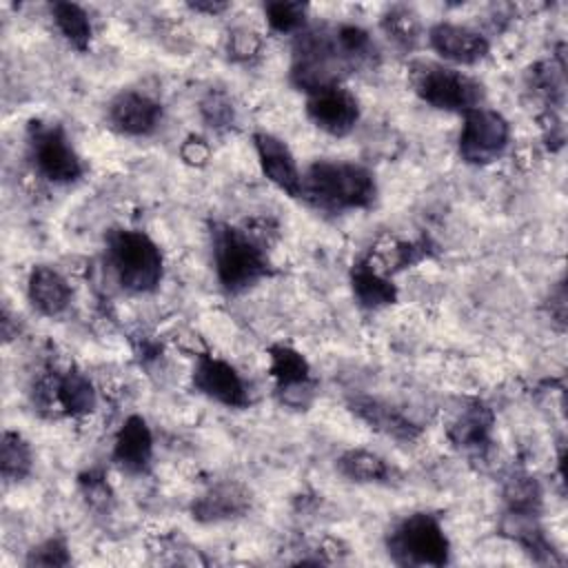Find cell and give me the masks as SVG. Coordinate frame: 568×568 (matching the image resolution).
I'll use <instances>...</instances> for the list:
<instances>
[{"label": "cell", "mask_w": 568, "mask_h": 568, "mask_svg": "<svg viewBox=\"0 0 568 568\" xmlns=\"http://www.w3.org/2000/svg\"><path fill=\"white\" fill-rule=\"evenodd\" d=\"M300 197L326 213L368 209L377 197L373 173L355 162L315 160L302 173Z\"/></svg>", "instance_id": "cell-2"}, {"label": "cell", "mask_w": 568, "mask_h": 568, "mask_svg": "<svg viewBox=\"0 0 568 568\" xmlns=\"http://www.w3.org/2000/svg\"><path fill=\"white\" fill-rule=\"evenodd\" d=\"M251 510V493L237 481H220L197 495L191 504V517L200 524H220L240 519Z\"/></svg>", "instance_id": "cell-15"}, {"label": "cell", "mask_w": 568, "mask_h": 568, "mask_svg": "<svg viewBox=\"0 0 568 568\" xmlns=\"http://www.w3.org/2000/svg\"><path fill=\"white\" fill-rule=\"evenodd\" d=\"M268 375L275 379L280 399L286 406L306 408L315 395V379L306 357L286 344H273L268 346Z\"/></svg>", "instance_id": "cell-10"}, {"label": "cell", "mask_w": 568, "mask_h": 568, "mask_svg": "<svg viewBox=\"0 0 568 568\" xmlns=\"http://www.w3.org/2000/svg\"><path fill=\"white\" fill-rule=\"evenodd\" d=\"M260 49H262V38L257 31L248 27H240L229 33V53L233 60L248 62L255 55H260Z\"/></svg>", "instance_id": "cell-30"}, {"label": "cell", "mask_w": 568, "mask_h": 568, "mask_svg": "<svg viewBox=\"0 0 568 568\" xmlns=\"http://www.w3.org/2000/svg\"><path fill=\"white\" fill-rule=\"evenodd\" d=\"M162 104L140 91H120L106 106L109 126L129 138L151 135L162 122Z\"/></svg>", "instance_id": "cell-12"}, {"label": "cell", "mask_w": 568, "mask_h": 568, "mask_svg": "<svg viewBox=\"0 0 568 568\" xmlns=\"http://www.w3.org/2000/svg\"><path fill=\"white\" fill-rule=\"evenodd\" d=\"M38 395H44V404L49 402H58V406L67 413V415H87L95 408L98 397H95V388L91 384V379L69 368L60 375H53L51 379L38 384Z\"/></svg>", "instance_id": "cell-17"}, {"label": "cell", "mask_w": 568, "mask_h": 568, "mask_svg": "<svg viewBox=\"0 0 568 568\" xmlns=\"http://www.w3.org/2000/svg\"><path fill=\"white\" fill-rule=\"evenodd\" d=\"M495 415L493 410L481 404L473 402L468 408L462 410V415L450 424L448 428V439L464 450H475L481 453L490 444V433H493Z\"/></svg>", "instance_id": "cell-21"}, {"label": "cell", "mask_w": 568, "mask_h": 568, "mask_svg": "<svg viewBox=\"0 0 568 568\" xmlns=\"http://www.w3.org/2000/svg\"><path fill=\"white\" fill-rule=\"evenodd\" d=\"M308 4L306 2H266L264 16L273 31L277 33H300L306 24Z\"/></svg>", "instance_id": "cell-27"}, {"label": "cell", "mask_w": 568, "mask_h": 568, "mask_svg": "<svg viewBox=\"0 0 568 568\" xmlns=\"http://www.w3.org/2000/svg\"><path fill=\"white\" fill-rule=\"evenodd\" d=\"M335 468L342 477L355 484H390L395 473L382 455L364 448H351L342 453L335 462Z\"/></svg>", "instance_id": "cell-22"}, {"label": "cell", "mask_w": 568, "mask_h": 568, "mask_svg": "<svg viewBox=\"0 0 568 568\" xmlns=\"http://www.w3.org/2000/svg\"><path fill=\"white\" fill-rule=\"evenodd\" d=\"M428 47L444 60L453 64H477L481 62L488 51L490 42L484 33L455 24V22H437L428 29Z\"/></svg>", "instance_id": "cell-13"}, {"label": "cell", "mask_w": 568, "mask_h": 568, "mask_svg": "<svg viewBox=\"0 0 568 568\" xmlns=\"http://www.w3.org/2000/svg\"><path fill=\"white\" fill-rule=\"evenodd\" d=\"M51 18L60 36L75 49V51H87L91 47L93 38V27L89 20V13L75 4V2H53L51 7Z\"/></svg>", "instance_id": "cell-23"}, {"label": "cell", "mask_w": 568, "mask_h": 568, "mask_svg": "<svg viewBox=\"0 0 568 568\" xmlns=\"http://www.w3.org/2000/svg\"><path fill=\"white\" fill-rule=\"evenodd\" d=\"M27 297L40 315L58 317L71 302V286L60 271L47 264H38L29 273Z\"/></svg>", "instance_id": "cell-19"}, {"label": "cell", "mask_w": 568, "mask_h": 568, "mask_svg": "<svg viewBox=\"0 0 568 568\" xmlns=\"http://www.w3.org/2000/svg\"><path fill=\"white\" fill-rule=\"evenodd\" d=\"M27 153L33 169L53 184H71L84 173L82 158L58 122L31 120L27 129Z\"/></svg>", "instance_id": "cell-6"}, {"label": "cell", "mask_w": 568, "mask_h": 568, "mask_svg": "<svg viewBox=\"0 0 568 568\" xmlns=\"http://www.w3.org/2000/svg\"><path fill=\"white\" fill-rule=\"evenodd\" d=\"M106 260L129 293H153L162 282V251L144 231L111 229L106 233Z\"/></svg>", "instance_id": "cell-4"}, {"label": "cell", "mask_w": 568, "mask_h": 568, "mask_svg": "<svg viewBox=\"0 0 568 568\" xmlns=\"http://www.w3.org/2000/svg\"><path fill=\"white\" fill-rule=\"evenodd\" d=\"M348 408L355 417H359L364 424H368L373 430L384 433L397 442H413L419 437L422 428L410 422L399 408L384 404L373 397H353L348 402Z\"/></svg>", "instance_id": "cell-18"}, {"label": "cell", "mask_w": 568, "mask_h": 568, "mask_svg": "<svg viewBox=\"0 0 568 568\" xmlns=\"http://www.w3.org/2000/svg\"><path fill=\"white\" fill-rule=\"evenodd\" d=\"M180 155H182L184 162L200 166V164H204V162L209 160L211 149H209L206 140H202L200 135H189V138L184 140V144L180 146Z\"/></svg>", "instance_id": "cell-31"}, {"label": "cell", "mask_w": 568, "mask_h": 568, "mask_svg": "<svg viewBox=\"0 0 568 568\" xmlns=\"http://www.w3.org/2000/svg\"><path fill=\"white\" fill-rule=\"evenodd\" d=\"M33 450L29 442L16 433L4 430L0 439V473L7 481H20L31 473Z\"/></svg>", "instance_id": "cell-25"}, {"label": "cell", "mask_w": 568, "mask_h": 568, "mask_svg": "<svg viewBox=\"0 0 568 568\" xmlns=\"http://www.w3.org/2000/svg\"><path fill=\"white\" fill-rule=\"evenodd\" d=\"M253 146H255L262 173L288 197H300L302 171L295 162V155L286 146V142L273 133L257 131L253 133Z\"/></svg>", "instance_id": "cell-14"}, {"label": "cell", "mask_w": 568, "mask_h": 568, "mask_svg": "<svg viewBox=\"0 0 568 568\" xmlns=\"http://www.w3.org/2000/svg\"><path fill=\"white\" fill-rule=\"evenodd\" d=\"M504 499L508 504V515L537 517L541 510V488L537 479L528 473H513L504 484Z\"/></svg>", "instance_id": "cell-24"}, {"label": "cell", "mask_w": 568, "mask_h": 568, "mask_svg": "<svg viewBox=\"0 0 568 568\" xmlns=\"http://www.w3.org/2000/svg\"><path fill=\"white\" fill-rule=\"evenodd\" d=\"M153 459V435L144 417L131 415L120 426L113 442V462L131 475L149 470Z\"/></svg>", "instance_id": "cell-16"}, {"label": "cell", "mask_w": 568, "mask_h": 568, "mask_svg": "<svg viewBox=\"0 0 568 568\" xmlns=\"http://www.w3.org/2000/svg\"><path fill=\"white\" fill-rule=\"evenodd\" d=\"M353 297L364 308H382L397 302V286L382 273L373 257H359L351 266Z\"/></svg>", "instance_id": "cell-20"}, {"label": "cell", "mask_w": 568, "mask_h": 568, "mask_svg": "<svg viewBox=\"0 0 568 568\" xmlns=\"http://www.w3.org/2000/svg\"><path fill=\"white\" fill-rule=\"evenodd\" d=\"M382 29L388 36V40H393L402 49H413L419 42V33H422L417 13L404 4H395L384 11Z\"/></svg>", "instance_id": "cell-26"}, {"label": "cell", "mask_w": 568, "mask_h": 568, "mask_svg": "<svg viewBox=\"0 0 568 568\" xmlns=\"http://www.w3.org/2000/svg\"><path fill=\"white\" fill-rule=\"evenodd\" d=\"M508 142L510 124L499 111L479 106L464 113V124L457 140L459 158L464 162L475 166L490 164L501 158Z\"/></svg>", "instance_id": "cell-8"}, {"label": "cell", "mask_w": 568, "mask_h": 568, "mask_svg": "<svg viewBox=\"0 0 568 568\" xmlns=\"http://www.w3.org/2000/svg\"><path fill=\"white\" fill-rule=\"evenodd\" d=\"M413 84L415 93L433 109L462 115L479 109L486 98L479 80L446 64H422L413 78Z\"/></svg>", "instance_id": "cell-7"}, {"label": "cell", "mask_w": 568, "mask_h": 568, "mask_svg": "<svg viewBox=\"0 0 568 568\" xmlns=\"http://www.w3.org/2000/svg\"><path fill=\"white\" fill-rule=\"evenodd\" d=\"M388 557L397 566H446L450 541L437 515L410 513L386 535Z\"/></svg>", "instance_id": "cell-5"}, {"label": "cell", "mask_w": 568, "mask_h": 568, "mask_svg": "<svg viewBox=\"0 0 568 568\" xmlns=\"http://www.w3.org/2000/svg\"><path fill=\"white\" fill-rule=\"evenodd\" d=\"M191 384L200 395H204L226 408L251 406V390H248L246 379L237 373L235 366H231L229 362H224L215 355L200 353L195 357Z\"/></svg>", "instance_id": "cell-9"}, {"label": "cell", "mask_w": 568, "mask_h": 568, "mask_svg": "<svg viewBox=\"0 0 568 568\" xmlns=\"http://www.w3.org/2000/svg\"><path fill=\"white\" fill-rule=\"evenodd\" d=\"M306 115L320 131L344 138L359 122V102L348 89L335 84L308 95Z\"/></svg>", "instance_id": "cell-11"}, {"label": "cell", "mask_w": 568, "mask_h": 568, "mask_svg": "<svg viewBox=\"0 0 568 568\" xmlns=\"http://www.w3.org/2000/svg\"><path fill=\"white\" fill-rule=\"evenodd\" d=\"M213 266L217 282L229 293H242L271 273V262L253 233L237 226L211 224Z\"/></svg>", "instance_id": "cell-3"}, {"label": "cell", "mask_w": 568, "mask_h": 568, "mask_svg": "<svg viewBox=\"0 0 568 568\" xmlns=\"http://www.w3.org/2000/svg\"><path fill=\"white\" fill-rule=\"evenodd\" d=\"M200 113L204 118V122L213 129H229L235 122V111L231 100L220 93V91H211L206 93V98L200 102Z\"/></svg>", "instance_id": "cell-29"}, {"label": "cell", "mask_w": 568, "mask_h": 568, "mask_svg": "<svg viewBox=\"0 0 568 568\" xmlns=\"http://www.w3.org/2000/svg\"><path fill=\"white\" fill-rule=\"evenodd\" d=\"M27 566H69L71 564V555H69V546L62 537H51L44 539L42 544L33 546L27 555Z\"/></svg>", "instance_id": "cell-28"}, {"label": "cell", "mask_w": 568, "mask_h": 568, "mask_svg": "<svg viewBox=\"0 0 568 568\" xmlns=\"http://www.w3.org/2000/svg\"><path fill=\"white\" fill-rule=\"evenodd\" d=\"M377 60L371 33L357 24H322L302 29L293 42L291 82L306 95L342 84L359 67Z\"/></svg>", "instance_id": "cell-1"}, {"label": "cell", "mask_w": 568, "mask_h": 568, "mask_svg": "<svg viewBox=\"0 0 568 568\" xmlns=\"http://www.w3.org/2000/svg\"><path fill=\"white\" fill-rule=\"evenodd\" d=\"M189 7L195 9V11H204V13H220V11H224L229 4H226V2H191Z\"/></svg>", "instance_id": "cell-32"}]
</instances>
